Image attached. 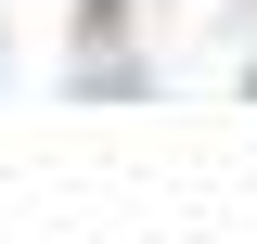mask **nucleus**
<instances>
[{
	"instance_id": "1",
	"label": "nucleus",
	"mask_w": 257,
	"mask_h": 244,
	"mask_svg": "<svg viewBox=\"0 0 257 244\" xmlns=\"http://www.w3.org/2000/svg\"><path fill=\"white\" fill-rule=\"evenodd\" d=\"M77 39H128V0H77Z\"/></svg>"
}]
</instances>
